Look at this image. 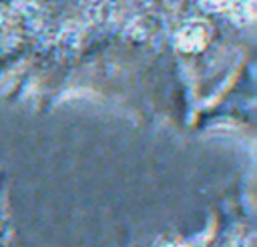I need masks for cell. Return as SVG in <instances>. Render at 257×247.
Masks as SVG:
<instances>
[{
	"mask_svg": "<svg viewBox=\"0 0 257 247\" xmlns=\"http://www.w3.org/2000/svg\"><path fill=\"white\" fill-rule=\"evenodd\" d=\"M141 247H255L253 217L243 207H233L213 217V221L195 235L167 237Z\"/></svg>",
	"mask_w": 257,
	"mask_h": 247,
	"instance_id": "6da1fadb",
	"label": "cell"
},
{
	"mask_svg": "<svg viewBox=\"0 0 257 247\" xmlns=\"http://www.w3.org/2000/svg\"><path fill=\"white\" fill-rule=\"evenodd\" d=\"M0 247H16L14 237H12V231H10V225H8V219H6L4 209H2V205H0Z\"/></svg>",
	"mask_w": 257,
	"mask_h": 247,
	"instance_id": "3957f363",
	"label": "cell"
},
{
	"mask_svg": "<svg viewBox=\"0 0 257 247\" xmlns=\"http://www.w3.org/2000/svg\"><path fill=\"white\" fill-rule=\"evenodd\" d=\"M205 38H207V26L205 24H199V22L187 24L179 32V46L187 52H193L205 44Z\"/></svg>",
	"mask_w": 257,
	"mask_h": 247,
	"instance_id": "7a4b0ae2",
	"label": "cell"
}]
</instances>
